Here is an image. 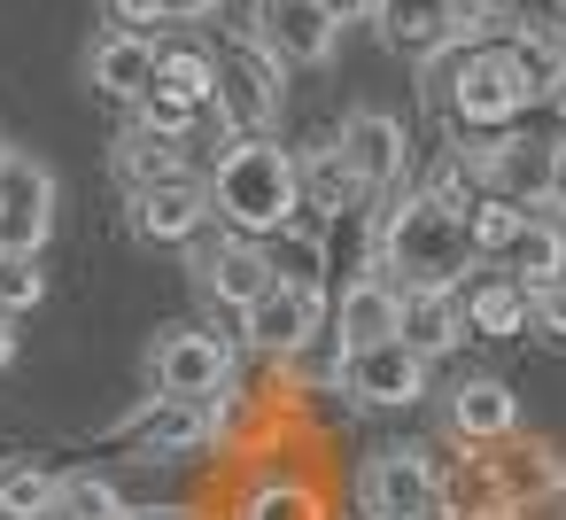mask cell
Returning <instances> with one entry per match:
<instances>
[{
	"mask_svg": "<svg viewBox=\"0 0 566 520\" xmlns=\"http://www.w3.org/2000/svg\"><path fill=\"white\" fill-rule=\"evenodd\" d=\"M551 218H566V133H558V171H551Z\"/></svg>",
	"mask_w": 566,
	"mask_h": 520,
	"instance_id": "cell-39",
	"label": "cell"
},
{
	"mask_svg": "<svg viewBox=\"0 0 566 520\" xmlns=\"http://www.w3.org/2000/svg\"><path fill=\"white\" fill-rule=\"evenodd\" d=\"M40 303H48V272H40V257H9V249H0V311L24 319V311H40Z\"/></svg>",
	"mask_w": 566,
	"mask_h": 520,
	"instance_id": "cell-31",
	"label": "cell"
},
{
	"mask_svg": "<svg viewBox=\"0 0 566 520\" xmlns=\"http://www.w3.org/2000/svg\"><path fill=\"white\" fill-rule=\"evenodd\" d=\"M419 102H427L434 117H450L458 141L512 133V125H527V117L543 110V94H535V79L520 71V55H512L504 32L465 40V48H450L442 63H427V71H419Z\"/></svg>",
	"mask_w": 566,
	"mask_h": 520,
	"instance_id": "cell-1",
	"label": "cell"
},
{
	"mask_svg": "<svg viewBox=\"0 0 566 520\" xmlns=\"http://www.w3.org/2000/svg\"><path fill=\"white\" fill-rule=\"evenodd\" d=\"M326 9V24L342 32V24H380V0H318Z\"/></svg>",
	"mask_w": 566,
	"mask_h": 520,
	"instance_id": "cell-36",
	"label": "cell"
},
{
	"mask_svg": "<svg viewBox=\"0 0 566 520\" xmlns=\"http://www.w3.org/2000/svg\"><path fill=\"white\" fill-rule=\"evenodd\" d=\"M342 350H373V342H403V288L373 264V272H349L342 295H334V319Z\"/></svg>",
	"mask_w": 566,
	"mask_h": 520,
	"instance_id": "cell-17",
	"label": "cell"
},
{
	"mask_svg": "<svg viewBox=\"0 0 566 520\" xmlns=\"http://www.w3.org/2000/svg\"><path fill=\"white\" fill-rule=\"evenodd\" d=\"M295 179H303V210H311V218H326V226H334V218H349V210H365V187L349 179V164H342L334 133L295 148Z\"/></svg>",
	"mask_w": 566,
	"mask_h": 520,
	"instance_id": "cell-21",
	"label": "cell"
},
{
	"mask_svg": "<svg viewBox=\"0 0 566 520\" xmlns=\"http://www.w3.org/2000/svg\"><path fill=\"white\" fill-rule=\"evenodd\" d=\"M442 427L458 450H489V443L520 435V388L504 373H458L442 388Z\"/></svg>",
	"mask_w": 566,
	"mask_h": 520,
	"instance_id": "cell-15",
	"label": "cell"
},
{
	"mask_svg": "<svg viewBox=\"0 0 566 520\" xmlns=\"http://www.w3.org/2000/svg\"><path fill=\"white\" fill-rule=\"evenodd\" d=\"M527 218H535V210H520V202H504V195H473V210H465L473 257H481V264H496V257H504V241H512Z\"/></svg>",
	"mask_w": 566,
	"mask_h": 520,
	"instance_id": "cell-28",
	"label": "cell"
},
{
	"mask_svg": "<svg viewBox=\"0 0 566 520\" xmlns=\"http://www.w3.org/2000/svg\"><path fill=\"white\" fill-rule=\"evenodd\" d=\"M411 187H419L427 202H442V210H473V195H481V187H473V171H465V156H458V141H442Z\"/></svg>",
	"mask_w": 566,
	"mask_h": 520,
	"instance_id": "cell-29",
	"label": "cell"
},
{
	"mask_svg": "<svg viewBox=\"0 0 566 520\" xmlns=\"http://www.w3.org/2000/svg\"><path fill=\"white\" fill-rule=\"evenodd\" d=\"M218 9L226 0H164V32H202V24H218Z\"/></svg>",
	"mask_w": 566,
	"mask_h": 520,
	"instance_id": "cell-34",
	"label": "cell"
},
{
	"mask_svg": "<svg viewBox=\"0 0 566 520\" xmlns=\"http://www.w3.org/2000/svg\"><path fill=\"white\" fill-rule=\"evenodd\" d=\"M520 9H527V0H450V24H458V40H489V32H504Z\"/></svg>",
	"mask_w": 566,
	"mask_h": 520,
	"instance_id": "cell-32",
	"label": "cell"
},
{
	"mask_svg": "<svg viewBox=\"0 0 566 520\" xmlns=\"http://www.w3.org/2000/svg\"><path fill=\"white\" fill-rule=\"evenodd\" d=\"M458 311H465V334H473V342H520V334H527V288L504 280L496 264L458 288Z\"/></svg>",
	"mask_w": 566,
	"mask_h": 520,
	"instance_id": "cell-20",
	"label": "cell"
},
{
	"mask_svg": "<svg viewBox=\"0 0 566 520\" xmlns=\"http://www.w3.org/2000/svg\"><path fill=\"white\" fill-rule=\"evenodd\" d=\"M63 505V474L40 458H9L0 466V520H55Z\"/></svg>",
	"mask_w": 566,
	"mask_h": 520,
	"instance_id": "cell-26",
	"label": "cell"
},
{
	"mask_svg": "<svg viewBox=\"0 0 566 520\" xmlns=\"http://www.w3.org/2000/svg\"><path fill=\"white\" fill-rule=\"evenodd\" d=\"M334 148H342L349 179L365 187V202H373V195H396V187L411 179V133H403L396 110H349V117L334 125Z\"/></svg>",
	"mask_w": 566,
	"mask_h": 520,
	"instance_id": "cell-12",
	"label": "cell"
},
{
	"mask_svg": "<svg viewBox=\"0 0 566 520\" xmlns=\"http://www.w3.org/2000/svg\"><path fill=\"white\" fill-rule=\"evenodd\" d=\"M17 350H24V334H17V319H9V311H0V373L17 365Z\"/></svg>",
	"mask_w": 566,
	"mask_h": 520,
	"instance_id": "cell-38",
	"label": "cell"
},
{
	"mask_svg": "<svg viewBox=\"0 0 566 520\" xmlns=\"http://www.w3.org/2000/svg\"><path fill=\"white\" fill-rule=\"evenodd\" d=\"M326 319H334V295H326V280H287L280 272V288L272 295H256L241 319H233V350L241 357H256V365H287L311 334H326Z\"/></svg>",
	"mask_w": 566,
	"mask_h": 520,
	"instance_id": "cell-7",
	"label": "cell"
},
{
	"mask_svg": "<svg viewBox=\"0 0 566 520\" xmlns=\"http://www.w3.org/2000/svg\"><path fill=\"white\" fill-rule=\"evenodd\" d=\"M109 171H117V187L125 195H140V187H156V179H171V171H187V141H164V133H148V125H117L109 133Z\"/></svg>",
	"mask_w": 566,
	"mask_h": 520,
	"instance_id": "cell-23",
	"label": "cell"
},
{
	"mask_svg": "<svg viewBox=\"0 0 566 520\" xmlns=\"http://www.w3.org/2000/svg\"><path fill=\"white\" fill-rule=\"evenodd\" d=\"M287 110V63L256 40V32H233L218 40V141H241V133H272Z\"/></svg>",
	"mask_w": 566,
	"mask_h": 520,
	"instance_id": "cell-4",
	"label": "cell"
},
{
	"mask_svg": "<svg viewBox=\"0 0 566 520\" xmlns=\"http://www.w3.org/2000/svg\"><path fill=\"white\" fill-rule=\"evenodd\" d=\"M156 40L164 32H102L94 48H86V86L102 94V102H117V110H133L148 86H156Z\"/></svg>",
	"mask_w": 566,
	"mask_h": 520,
	"instance_id": "cell-18",
	"label": "cell"
},
{
	"mask_svg": "<svg viewBox=\"0 0 566 520\" xmlns=\"http://www.w3.org/2000/svg\"><path fill=\"white\" fill-rule=\"evenodd\" d=\"M458 141V133H450ZM465 171L481 195H504L520 210H543L551 218V171H558V133H535V125H512V133H481V141H458Z\"/></svg>",
	"mask_w": 566,
	"mask_h": 520,
	"instance_id": "cell-5",
	"label": "cell"
},
{
	"mask_svg": "<svg viewBox=\"0 0 566 520\" xmlns=\"http://www.w3.org/2000/svg\"><path fill=\"white\" fill-rule=\"evenodd\" d=\"M527 334H535V342H551V350H566V280L527 288Z\"/></svg>",
	"mask_w": 566,
	"mask_h": 520,
	"instance_id": "cell-33",
	"label": "cell"
},
{
	"mask_svg": "<svg viewBox=\"0 0 566 520\" xmlns=\"http://www.w3.org/2000/svg\"><path fill=\"white\" fill-rule=\"evenodd\" d=\"M55 210H63V187L40 156L9 148L0 156V249L9 257H40L55 241Z\"/></svg>",
	"mask_w": 566,
	"mask_h": 520,
	"instance_id": "cell-11",
	"label": "cell"
},
{
	"mask_svg": "<svg viewBox=\"0 0 566 520\" xmlns=\"http://www.w3.org/2000/svg\"><path fill=\"white\" fill-rule=\"evenodd\" d=\"M380 40H388L411 71H427V63H442L450 48H465L458 24H450V0H380Z\"/></svg>",
	"mask_w": 566,
	"mask_h": 520,
	"instance_id": "cell-19",
	"label": "cell"
},
{
	"mask_svg": "<svg viewBox=\"0 0 566 520\" xmlns=\"http://www.w3.org/2000/svg\"><path fill=\"white\" fill-rule=\"evenodd\" d=\"M419 520H465V512H458V505L442 497V505H434V512H419Z\"/></svg>",
	"mask_w": 566,
	"mask_h": 520,
	"instance_id": "cell-40",
	"label": "cell"
},
{
	"mask_svg": "<svg viewBox=\"0 0 566 520\" xmlns=\"http://www.w3.org/2000/svg\"><path fill=\"white\" fill-rule=\"evenodd\" d=\"M125 520H210V505H133Z\"/></svg>",
	"mask_w": 566,
	"mask_h": 520,
	"instance_id": "cell-37",
	"label": "cell"
},
{
	"mask_svg": "<svg viewBox=\"0 0 566 520\" xmlns=\"http://www.w3.org/2000/svg\"><path fill=\"white\" fill-rule=\"evenodd\" d=\"M434 388V357H419L411 342H373V350H342L334 396L357 412H411Z\"/></svg>",
	"mask_w": 566,
	"mask_h": 520,
	"instance_id": "cell-9",
	"label": "cell"
},
{
	"mask_svg": "<svg viewBox=\"0 0 566 520\" xmlns=\"http://www.w3.org/2000/svg\"><path fill=\"white\" fill-rule=\"evenodd\" d=\"M249 32L287 63V71H326L334 63V24L318 0H249Z\"/></svg>",
	"mask_w": 566,
	"mask_h": 520,
	"instance_id": "cell-16",
	"label": "cell"
},
{
	"mask_svg": "<svg viewBox=\"0 0 566 520\" xmlns=\"http://www.w3.org/2000/svg\"><path fill=\"white\" fill-rule=\"evenodd\" d=\"M117 32H164V0H109Z\"/></svg>",
	"mask_w": 566,
	"mask_h": 520,
	"instance_id": "cell-35",
	"label": "cell"
},
{
	"mask_svg": "<svg viewBox=\"0 0 566 520\" xmlns=\"http://www.w3.org/2000/svg\"><path fill=\"white\" fill-rule=\"evenodd\" d=\"M365 249L396 288H465L481 272L465 210H442L419 187H396V195L365 202Z\"/></svg>",
	"mask_w": 566,
	"mask_h": 520,
	"instance_id": "cell-2",
	"label": "cell"
},
{
	"mask_svg": "<svg viewBox=\"0 0 566 520\" xmlns=\"http://www.w3.org/2000/svg\"><path fill=\"white\" fill-rule=\"evenodd\" d=\"M125 218H133V233H140V241H156V249H187L195 233H210V226H218V218H210V179L187 164V171H171V179H156V187L125 195Z\"/></svg>",
	"mask_w": 566,
	"mask_h": 520,
	"instance_id": "cell-13",
	"label": "cell"
},
{
	"mask_svg": "<svg viewBox=\"0 0 566 520\" xmlns=\"http://www.w3.org/2000/svg\"><path fill=\"white\" fill-rule=\"evenodd\" d=\"M187 264H195L202 295H210L226 319H241L256 295H272V288H280V257H272L264 241H241V233H226V226L195 233V241H187Z\"/></svg>",
	"mask_w": 566,
	"mask_h": 520,
	"instance_id": "cell-10",
	"label": "cell"
},
{
	"mask_svg": "<svg viewBox=\"0 0 566 520\" xmlns=\"http://www.w3.org/2000/svg\"><path fill=\"white\" fill-rule=\"evenodd\" d=\"M125 117H133V125H148V133H164V141H195V125H202L210 110H195V102H187V94H171V86H148Z\"/></svg>",
	"mask_w": 566,
	"mask_h": 520,
	"instance_id": "cell-30",
	"label": "cell"
},
{
	"mask_svg": "<svg viewBox=\"0 0 566 520\" xmlns=\"http://www.w3.org/2000/svg\"><path fill=\"white\" fill-rule=\"evenodd\" d=\"M442 481H450L442 443H380L357 466V512L365 520H419L442 505Z\"/></svg>",
	"mask_w": 566,
	"mask_h": 520,
	"instance_id": "cell-6",
	"label": "cell"
},
{
	"mask_svg": "<svg viewBox=\"0 0 566 520\" xmlns=\"http://www.w3.org/2000/svg\"><path fill=\"white\" fill-rule=\"evenodd\" d=\"M210 218L241 241H280L295 218H303V179H295V148L280 133H241V141H218L210 156Z\"/></svg>",
	"mask_w": 566,
	"mask_h": 520,
	"instance_id": "cell-3",
	"label": "cell"
},
{
	"mask_svg": "<svg viewBox=\"0 0 566 520\" xmlns=\"http://www.w3.org/2000/svg\"><path fill=\"white\" fill-rule=\"evenodd\" d=\"M233 373H241V350H233L218 326H202V319L156 326V342H148V396L202 404V396H218Z\"/></svg>",
	"mask_w": 566,
	"mask_h": 520,
	"instance_id": "cell-8",
	"label": "cell"
},
{
	"mask_svg": "<svg viewBox=\"0 0 566 520\" xmlns=\"http://www.w3.org/2000/svg\"><path fill=\"white\" fill-rule=\"evenodd\" d=\"M156 86H171L195 110H210L218 102V40L210 32H164L156 40Z\"/></svg>",
	"mask_w": 566,
	"mask_h": 520,
	"instance_id": "cell-22",
	"label": "cell"
},
{
	"mask_svg": "<svg viewBox=\"0 0 566 520\" xmlns=\"http://www.w3.org/2000/svg\"><path fill=\"white\" fill-rule=\"evenodd\" d=\"M125 512H133V497H125L102 466L63 474V505H55V520H125Z\"/></svg>",
	"mask_w": 566,
	"mask_h": 520,
	"instance_id": "cell-27",
	"label": "cell"
},
{
	"mask_svg": "<svg viewBox=\"0 0 566 520\" xmlns=\"http://www.w3.org/2000/svg\"><path fill=\"white\" fill-rule=\"evenodd\" d=\"M403 342L419 350V357H450V350H465L473 334H465V311H458V288H403Z\"/></svg>",
	"mask_w": 566,
	"mask_h": 520,
	"instance_id": "cell-24",
	"label": "cell"
},
{
	"mask_svg": "<svg viewBox=\"0 0 566 520\" xmlns=\"http://www.w3.org/2000/svg\"><path fill=\"white\" fill-rule=\"evenodd\" d=\"M496 272L520 280V288H551V280H566V218H543V210H535V218L504 241Z\"/></svg>",
	"mask_w": 566,
	"mask_h": 520,
	"instance_id": "cell-25",
	"label": "cell"
},
{
	"mask_svg": "<svg viewBox=\"0 0 566 520\" xmlns=\"http://www.w3.org/2000/svg\"><path fill=\"white\" fill-rule=\"evenodd\" d=\"M210 520H334V497L318 474H295V466H256L249 458V481L210 505Z\"/></svg>",
	"mask_w": 566,
	"mask_h": 520,
	"instance_id": "cell-14",
	"label": "cell"
}]
</instances>
